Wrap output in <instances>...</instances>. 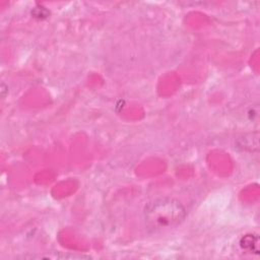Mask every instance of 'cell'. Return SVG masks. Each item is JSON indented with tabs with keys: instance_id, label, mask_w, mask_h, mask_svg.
Segmentation results:
<instances>
[{
	"instance_id": "6da1fadb",
	"label": "cell",
	"mask_w": 260,
	"mask_h": 260,
	"mask_svg": "<svg viewBox=\"0 0 260 260\" xmlns=\"http://www.w3.org/2000/svg\"><path fill=\"white\" fill-rule=\"evenodd\" d=\"M187 215L185 206L177 199L164 197L148 202L143 210L146 224L152 230L170 229L180 224Z\"/></svg>"
},
{
	"instance_id": "7a4b0ae2",
	"label": "cell",
	"mask_w": 260,
	"mask_h": 260,
	"mask_svg": "<svg viewBox=\"0 0 260 260\" xmlns=\"http://www.w3.org/2000/svg\"><path fill=\"white\" fill-rule=\"evenodd\" d=\"M240 245L243 249L250 252L258 253V237L254 235H247L242 238Z\"/></svg>"
}]
</instances>
